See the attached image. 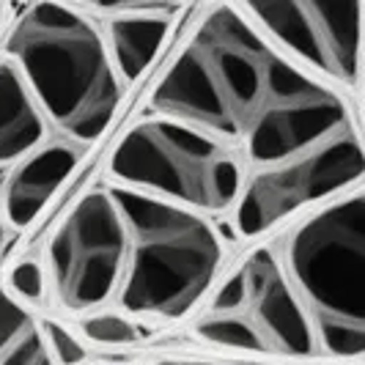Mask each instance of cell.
Masks as SVG:
<instances>
[{"instance_id":"8","label":"cell","mask_w":365,"mask_h":365,"mask_svg":"<svg viewBox=\"0 0 365 365\" xmlns=\"http://www.w3.org/2000/svg\"><path fill=\"white\" fill-rule=\"evenodd\" d=\"M239 9L294 66L341 96L360 93L363 0H256Z\"/></svg>"},{"instance_id":"18","label":"cell","mask_w":365,"mask_h":365,"mask_svg":"<svg viewBox=\"0 0 365 365\" xmlns=\"http://www.w3.org/2000/svg\"><path fill=\"white\" fill-rule=\"evenodd\" d=\"M9 14H11V9H9L6 3H0V31L6 28V22H9Z\"/></svg>"},{"instance_id":"1","label":"cell","mask_w":365,"mask_h":365,"mask_svg":"<svg viewBox=\"0 0 365 365\" xmlns=\"http://www.w3.org/2000/svg\"><path fill=\"white\" fill-rule=\"evenodd\" d=\"M148 110L234 146L247 173L360 127L346 96L277 53L239 3L203 9L148 96Z\"/></svg>"},{"instance_id":"13","label":"cell","mask_w":365,"mask_h":365,"mask_svg":"<svg viewBox=\"0 0 365 365\" xmlns=\"http://www.w3.org/2000/svg\"><path fill=\"white\" fill-rule=\"evenodd\" d=\"M0 365H55L41 322L0 286Z\"/></svg>"},{"instance_id":"2","label":"cell","mask_w":365,"mask_h":365,"mask_svg":"<svg viewBox=\"0 0 365 365\" xmlns=\"http://www.w3.org/2000/svg\"><path fill=\"white\" fill-rule=\"evenodd\" d=\"M19 72L47 127L74 148L91 146L115 115L121 80L96 19L77 6L36 3L19 14L3 55Z\"/></svg>"},{"instance_id":"15","label":"cell","mask_w":365,"mask_h":365,"mask_svg":"<svg viewBox=\"0 0 365 365\" xmlns=\"http://www.w3.org/2000/svg\"><path fill=\"white\" fill-rule=\"evenodd\" d=\"M6 292L17 299L19 305H41L47 297V274L36 258H22L17 267L9 272Z\"/></svg>"},{"instance_id":"4","label":"cell","mask_w":365,"mask_h":365,"mask_svg":"<svg viewBox=\"0 0 365 365\" xmlns=\"http://www.w3.org/2000/svg\"><path fill=\"white\" fill-rule=\"evenodd\" d=\"M127 237L115 305L127 316L179 322L201 302L225 261V242L203 215L108 184Z\"/></svg>"},{"instance_id":"11","label":"cell","mask_w":365,"mask_h":365,"mask_svg":"<svg viewBox=\"0 0 365 365\" xmlns=\"http://www.w3.org/2000/svg\"><path fill=\"white\" fill-rule=\"evenodd\" d=\"M77 160L80 148L58 138L9 168L0 182V220H6L14 231L28 228L53 201L58 187L69 179Z\"/></svg>"},{"instance_id":"3","label":"cell","mask_w":365,"mask_h":365,"mask_svg":"<svg viewBox=\"0 0 365 365\" xmlns=\"http://www.w3.org/2000/svg\"><path fill=\"white\" fill-rule=\"evenodd\" d=\"M316 351L357 360L365 351V192L322 203L274 250Z\"/></svg>"},{"instance_id":"12","label":"cell","mask_w":365,"mask_h":365,"mask_svg":"<svg viewBox=\"0 0 365 365\" xmlns=\"http://www.w3.org/2000/svg\"><path fill=\"white\" fill-rule=\"evenodd\" d=\"M50 127L19 72L0 58V170L14 168L47 143Z\"/></svg>"},{"instance_id":"9","label":"cell","mask_w":365,"mask_h":365,"mask_svg":"<svg viewBox=\"0 0 365 365\" xmlns=\"http://www.w3.org/2000/svg\"><path fill=\"white\" fill-rule=\"evenodd\" d=\"M363 173V138L360 127H351L302 157L250 170L231 212L234 228L242 239H256L308 206L360 190Z\"/></svg>"},{"instance_id":"16","label":"cell","mask_w":365,"mask_h":365,"mask_svg":"<svg viewBox=\"0 0 365 365\" xmlns=\"http://www.w3.org/2000/svg\"><path fill=\"white\" fill-rule=\"evenodd\" d=\"M41 332L47 349L53 354L55 365H80L86 360V346L80 344V338L69 327H63L55 319H41Z\"/></svg>"},{"instance_id":"17","label":"cell","mask_w":365,"mask_h":365,"mask_svg":"<svg viewBox=\"0 0 365 365\" xmlns=\"http://www.w3.org/2000/svg\"><path fill=\"white\" fill-rule=\"evenodd\" d=\"M151 365H217V363H203V360H160Z\"/></svg>"},{"instance_id":"10","label":"cell","mask_w":365,"mask_h":365,"mask_svg":"<svg viewBox=\"0 0 365 365\" xmlns=\"http://www.w3.org/2000/svg\"><path fill=\"white\" fill-rule=\"evenodd\" d=\"M105 38L113 72L121 86L138 83L154 63L170 34L173 17L182 14L179 6H102L86 9Z\"/></svg>"},{"instance_id":"7","label":"cell","mask_w":365,"mask_h":365,"mask_svg":"<svg viewBox=\"0 0 365 365\" xmlns=\"http://www.w3.org/2000/svg\"><path fill=\"white\" fill-rule=\"evenodd\" d=\"M127 237L108 184L86 192L44 247L47 289L66 313H93L115 302Z\"/></svg>"},{"instance_id":"5","label":"cell","mask_w":365,"mask_h":365,"mask_svg":"<svg viewBox=\"0 0 365 365\" xmlns=\"http://www.w3.org/2000/svg\"><path fill=\"white\" fill-rule=\"evenodd\" d=\"M113 187L190 209L203 217L231 215L245 187L234 146L165 115H143L127 129L108 163Z\"/></svg>"},{"instance_id":"6","label":"cell","mask_w":365,"mask_h":365,"mask_svg":"<svg viewBox=\"0 0 365 365\" xmlns=\"http://www.w3.org/2000/svg\"><path fill=\"white\" fill-rule=\"evenodd\" d=\"M203 344L264 357H313L311 324L294 299L272 245L239 261L192 329Z\"/></svg>"},{"instance_id":"14","label":"cell","mask_w":365,"mask_h":365,"mask_svg":"<svg viewBox=\"0 0 365 365\" xmlns=\"http://www.w3.org/2000/svg\"><path fill=\"white\" fill-rule=\"evenodd\" d=\"M83 335L102 344V346H121V344H138L148 335V329L135 324L129 316L121 313H93L88 319H83Z\"/></svg>"}]
</instances>
